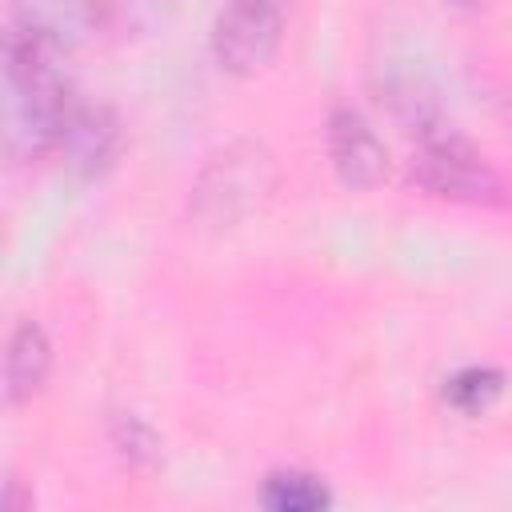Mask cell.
<instances>
[{
  "label": "cell",
  "instance_id": "6da1fadb",
  "mask_svg": "<svg viewBox=\"0 0 512 512\" xmlns=\"http://www.w3.org/2000/svg\"><path fill=\"white\" fill-rule=\"evenodd\" d=\"M72 76L64 68V40L12 24L4 36V148L12 160L52 152L76 112Z\"/></svg>",
  "mask_w": 512,
  "mask_h": 512
},
{
  "label": "cell",
  "instance_id": "7a4b0ae2",
  "mask_svg": "<svg viewBox=\"0 0 512 512\" xmlns=\"http://www.w3.org/2000/svg\"><path fill=\"white\" fill-rule=\"evenodd\" d=\"M412 180L440 200L456 204H484V208H508L512 184L452 128L428 120L416 128V152H412Z\"/></svg>",
  "mask_w": 512,
  "mask_h": 512
},
{
  "label": "cell",
  "instance_id": "3957f363",
  "mask_svg": "<svg viewBox=\"0 0 512 512\" xmlns=\"http://www.w3.org/2000/svg\"><path fill=\"white\" fill-rule=\"evenodd\" d=\"M212 60L228 76L264 72L284 44V8L280 0H224L212 20Z\"/></svg>",
  "mask_w": 512,
  "mask_h": 512
},
{
  "label": "cell",
  "instance_id": "277c9868",
  "mask_svg": "<svg viewBox=\"0 0 512 512\" xmlns=\"http://www.w3.org/2000/svg\"><path fill=\"white\" fill-rule=\"evenodd\" d=\"M272 184V164L256 144H232L224 148L196 184V208L212 216L216 224H232L240 212L256 208L260 192Z\"/></svg>",
  "mask_w": 512,
  "mask_h": 512
},
{
  "label": "cell",
  "instance_id": "5b68a950",
  "mask_svg": "<svg viewBox=\"0 0 512 512\" xmlns=\"http://www.w3.org/2000/svg\"><path fill=\"white\" fill-rule=\"evenodd\" d=\"M324 144H328L332 172L348 192H372L388 180V148L356 108L336 104L328 112Z\"/></svg>",
  "mask_w": 512,
  "mask_h": 512
},
{
  "label": "cell",
  "instance_id": "8992f818",
  "mask_svg": "<svg viewBox=\"0 0 512 512\" xmlns=\"http://www.w3.org/2000/svg\"><path fill=\"white\" fill-rule=\"evenodd\" d=\"M56 152L76 176H104L120 156V120L104 104H76Z\"/></svg>",
  "mask_w": 512,
  "mask_h": 512
},
{
  "label": "cell",
  "instance_id": "52a82bcc",
  "mask_svg": "<svg viewBox=\"0 0 512 512\" xmlns=\"http://www.w3.org/2000/svg\"><path fill=\"white\" fill-rule=\"evenodd\" d=\"M48 376H52V344L36 320H20L8 332V348H4V400L12 408L28 404Z\"/></svg>",
  "mask_w": 512,
  "mask_h": 512
},
{
  "label": "cell",
  "instance_id": "ba28073f",
  "mask_svg": "<svg viewBox=\"0 0 512 512\" xmlns=\"http://www.w3.org/2000/svg\"><path fill=\"white\" fill-rule=\"evenodd\" d=\"M260 504L268 512H324L332 504V488L316 472L272 468L260 484Z\"/></svg>",
  "mask_w": 512,
  "mask_h": 512
},
{
  "label": "cell",
  "instance_id": "9c48e42d",
  "mask_svg": "<svg viewBox=\"0 0 512 512\" xmlns=\"http://www.w3.org/2000/svg\"><path fill=\"white\" fill-rule=\"evenodd\" d=\"M20 8V24H32L56 40L68 44V36L76 32H88L100 12H104V0H16Z\"/></svg>",
  "mask_w": 512,
  "mask_h": 512
},
{
  "label": "cell",
  "instance_id": "30bf717a",
  "mask_svg": "<svg viewBox=\"0 0 512 512\" xmlns=\"http://www.w3.org/2000/svg\"><path fill=\"white\" fill-rule=\"evenodd\" d=\"M504 392V372L492 364H468L460 372H452L444 380V400L460 412V416H480L488 412Z\"/></svg>",
  "mask_w": 512,
  "mask_h": 512
},
{
  "label": "cell",
  "instance_id": "8fae6325",
  "mask_svg": "<svg viewBox=\"0 0 512 512\" xmlns=\"http://www.w3.org/2000/svg\"><path fill=\"white\" fill-rule=\"evenodd\" d=\"M444 4H460V8H468V4H472V0H444Z\"/></svg>",
  "mask_w": 512,
  "mask_h": 512
}]
</instances>
